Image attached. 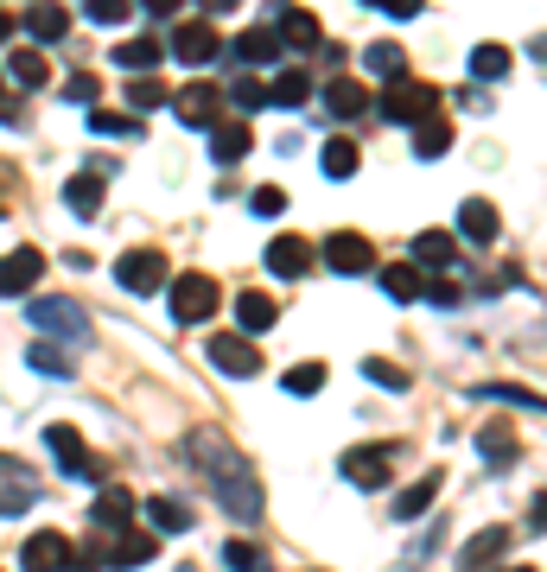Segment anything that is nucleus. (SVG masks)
Segmentation results:
<instances>
[{
    "instance_id": "1",
    "label": "nucleus",
    "mask_w": 547,
    "mask_h": 572,
    "mask_svg": "<svg viewBox=\"0 0 547 572\" xmlns=\"http://www.w3.org/2000/svg\"><path fill=\"white\" fill-rule=\"evenodd\" d=\"M185 458L198 465V477L217 490V502H223L235 521H261V477H255V465L235 452V439H223V433H191V439H185Z\"/></svg>"
},
{
    "instance_id": "2",
    "label": "nucleus",
    "mask_w": 547,
    "mask_h": 572,
    "mask_svg": "<svg viewBox=\"0 0 547 572\" xmlns=\"http://www.w3.org/2000/svg\"><path fill=\"white\" fill-rule=\"evenodd\" d=\"M376 115H382V121H401V128H420V121H433V115H440V83H420V77L382 83Z\"/></svg>"
},
{
    "instance_id": "3",
    "label": "nucleus",
    "mask_w": 547,
    "mask_h": 572,
    "mask_svg": "<svg viewBox=\"0 0 547 572\" xmlns=\"http://www.w3.org/2000/svg\"><path fill=\"white\" fill-rule=\"evenodd\" d=\"M395 452L389 439H376V445H350L338 458V470H344V484H357V490H389V470H395Z\"/></svg>"
},
{
    "instance_id": "4",
    "label": "nucleus",
    "mask_w": 547,
    "mask_h": 572,
    "mask_svg": "<svg viewBox=\"0 0 547 572\" xmlns=\"http://www.w3.org/2000/svg\"><path fill=\"white\" fill-rule=\"evenodd\" d=\"M115 280H122V293L147 299L159 286H172V261L159 255V248H128V255L115 261Z\"/></svg>"
},
{
    "instance_id": "5",
    "label": "nucleus",
    "mask_w": 547,
    "mask_h": 572,
    "mask_svg": "<svg viewBox=\"0 0 547 572\" xmlns=\"http://www.w3.org/2000/svg\"><path fill=\"white\" fill-rule=\"evenodd\" d=\"M27 318L32 331H45V338H64V343H83V331H90V313H83L77 299H27Z\"/></svg>"
},
{
    "instance_id": "6",
    "label": "nucleus",
    "mask_w": 547,
    "mask_h": 572,
    "mask_svg": "<svg viewBox=\"0 0 547 572\" xmlns=\"http://www.w3.org/2000/svg\"><path fill=\"white\" fill-rule=\"evenodd\" d=\"M217 306H223V286L210 280V274H185V280H172V318H179V325H210Z\"/></svg>"
},
{
    "instance_id": "7",
    "label": "nucleus",
    "mask_w": 547,
    "mask_h": 572,
    "mask_svg": "<svg viewBox=\"0 0 547 572\" xmlns=\"http://www.w3.org/2000/svg\"><path fill=\"white\" fill-rule=\"evenodd\" d=\"M166 52L179 57V64H191V71H204V64L223 57V32L210 27V20H185V27L166 39Z\"/></svg>"
},
{
    "instance_id": "8",
    "label": "nucleus",
    "mask_w": 547,
    "mask_h": 572,
    "mask_svg": "<svg viewBox=\"0 0 547 572\" xmlns=\"http://www.w3.org/2000/svg\"><path fill=\"white\" fill-rule=\"evenodd\" d=\"M223 83H185L179 96H172V108H179V121L185 128H217L223 121Z\"/></svg>"
},
{
    "instance_id": "9",
    "label": "nucleus",
    "mask_w": 547,
    "mask_h": 572,
    "mask_svg": "<svg viewBox=\"0 0 547 572\" xmlns=\"http://www.w3.org/2000/svg\"><path fill=\"white\" fill-rule=\"evenodd\" d=\"M267 27L281 32V45H299V52H318V45H325V27H318L306 7H287V0L267 7Z\"/></svg>"
},
{
    "instance_id": "10",
    "label": "nucleus",
    "mask_w": 547,
    "mask_h": 572,
    "mask_svg": "<svg viewBox=\"0 0 547 572\" xmlns=\"http://www.w3.org/2000/svg\"><path fill=\"white\" fill-rule=\"evenodd\" d=\"M509 541H516V534H509L503 521L477 528V534L465 541V553H459V572H496L503 560H509Z\"/></svg>"
},
{
    "instance_id": "11",
    "label": "nucleus",
    "mask_w": 547,
    "mask_h": 572,
    "mask_svg": "<svg viewBox=\"0 0 547 572\" xmlns=\"http://www.w3.org/2000/svg\"><path fill=\"white\" fill-rule=\"evenodd\" d=\"M325 267H332V274H376V248H369V235H357V230L325 235Z\"/></svg>"
},
{
    "instance_id": "12",
    "label": "nucleus",
    "mask_w": 547,
    "mask_h": 572,
    "mask_svg": "<svg viewBox=\"0 0 547 572\" xmlns=\"http://www.w3.org/2000/svg\"><path fill=\"white\" fill-rule=\"evenodd\" d=\"M39 274H45V255L39 248H13V255L0 261V299H27L32 286H39Z\"/></svg>"
},
{
    "instance_id": "13",
    "label": "nucleus",
    "mask_w": 547,
    "mask_h": 572,
    "mask_svg": "<svg viewBox=\"0 0 547 572\" xmlns=\"http://www.w3.org/2000/svg\"><path fill=\"white\" fill-rule=\"evenodd\" d=\"M45 445H52V458L64 477H96V458H90V445H83L77 426H45Z\"/></svg>"
},
{
    "instance_id": "14",
    "label": "nucleus",
    "mask_w": 547,
    "mask_h": 572,
    "mask_svg": "<svg viewBox=\"0 0 547 572\" xmlns=\"http://www.w3.org/2000/svg\"><path fill=\"white\" fill-rule=\"evenodd\" d=\"M204 350H210V363L223 369V375H242V382H249V375H261V350L249 338H210Z\"/></svg>"
},
{
    "instance_id": "15",
    "label": "nucleus",
    "mask_w": 547,
    "mask_h": 572,
    "mask_svg": "<svg viewBox=\"0 0 547 572\" xmlns=\"http://www.w3.org/2000/svg\"><path fill=\"white\" fill-rule=\"evenodd\" d=\"M496 230H503V216H496L491 198H465V204H459V235H465L471 248H491Z\"/></svg>"
},
{
    "instance_id": "16",
    "label": "nucleus",
    "mask_w": 547,
    "mask_h": 572,
    "mask_svg": "<svg viewBox=\"0 0 547 572\" xmlns=\"http://www.w3.org/2000/svg\"><path fill=\"white\" fill-rule=\"evenodd\" d=\"M20 566L27 572H64L71 566V541H64L57 528H45V534H32V541L20 547Z\"/></svg>"
},
{
    "instance_id": "17",
    "label": "nucleus",
    "mask_w": 547,
    "mask_h": 572,
    "mask_svg": "<svg viewBox=\"0 0 547 572\" xmlns=\"http://www.w3.org/2000/svg\"><path fill=\"white\" fill-rule=\"evenodd\" d=\"M20 32H32V45H57V39H71V13H64L57 0H32Z\"/></svg>"
},
{
    "instance_id": "18",
    "label": "nucleus",
    "mask_w": 547,
    "mask_h": 572,
    "mask_svg": "<svg viewBox=\"0 0 547 572\" xmlns=\"http://www.w3.org/2000/svg\"><path fill=\"white\" fill-rule=\"evenodd\" d=\"M306 267H313V242H306V235H274V242H267V274L299 280Z\"/></svg>"
},
{
    "instance_id": "19",
    "label": "nucleus",
    "mask_w": 547,
    "mask_h": 572,
    "mask_svg": "<svg viewBox=\"0 0 547 572\" xmlns=\"http://www.w3.org/2000/svg\"><path fill=\"white\" fill-rule=\"evenodd\" d=\"M90 521H96L103 534H128L134 528V490H103L90 502Z\"/></svg>"
},
{
    "instance_id": "20",
    "label": "nucleus",
    "mask_w": 547,
    "mask_h": 572,
    "mask_svg": "<svg viewBox=\"0 0 547 572\" xmlns=\"http://www.w3.org/2000/svg\"><path fill=\"white\" fill-rule=\"evenodd\" d=\"M249 147H255V128H249V121H217V128H210V159H217V166L249 159Z\"/></svg>"
},
{
    "instance_id": "21",
    "label": "nucleus",
    "mask_w": 547,
    "mask_h": 572,
    "mask_svg": "<svg viewBox=\"0 0 547 572\" xmlns=\"http://www.w3.org/2000/svg\"><path fill=\"white\" fill-rule=\"evenodd\" d=\"M440 484H445L440 470H427V477H414V484H408V490H401V496L389 502V516H395V521H420L427 509H433V496H440Z\"/></svg>"
},
{
    "instance_id": "22",
    "label": "nucleus",
    "mask_w": 547,
    "mask_h": 572,
    "mask_svg": "<svg viewBox=\"0 0 547 572\" xmlns=\"http://www.w3.org/2000/svg\"><path fill=\"white\" fill-rule=\"evenodd\" d=\"M325 108H332L338 121H357V115H369V108H376V96H369L364 83L338 77V83H325Z\"/></svg>"
},
{
    "instance_id": "23",
    "label": "nucleus",
    "mask_w": 547,
    "mask_h": 572,
    "mask_svg": "<svg viewBox=\"0 0 547 572\" xmlns=\"http://www.w3.org/2000/svg\"><path fill=\"white\" fill-rule=\"evenodd\" d=\"M274 57H281V32L274 27H249L242 39H235V64H249V71L274 64Z\"/></svg>"
},
{
    "instance_id": "24",
    "label": "nucleus",
    "mask_w": 547,
    "mask_h": 572,
    "mask_svg": "<svg viewBox=\"0 0 547 572\" xmlns=\"http://www.w3.org/2000/svg\"><path fill=\"white\" fill-rule=\"evenodd\" d=\"M154 553H159L154 534H134V528H128V534H115V547H103V566H122V572H128V566H147Z\"/></svg>"
},
{
    "instance_id": "25",
    "label": "nucleus",
    "mask_w": 547,
    "mask_h": 572,
    "mask_svg": "<svg viewBox=\"0 0 547 572\" xmlns=\"http://www.w3.org/2000/svg\"><path fill=\"white\" fill-rule=\"evenodd\" d=\"M274 318H281V306H274L267 293H235V325H242V338H261Z\"/></svg>"
},
{
    "instance_id": "26",
    "label": "nucleus",
    "mask_w": 547,
    "mask_h": 572,
    "mask_svg": "<svg viewBox=\"0 0 547 572\" xmlns=\"http://www.w3.org/2000/svg\"><path fill=\"white\" fill-rule=\"evenodd\" d=\"M267 103L306 108L313 103V71H281V77H267Z\"/></svg>"
},
{
    "instance_id": "27",
    "label": "nucleus",
    "mask_w": 547,
    "mask_h": 572,
    "mask_svg": "<svg viewBox=\"0 0 547 572\" xmlns=\"http://www.w3.org/2000/svg\"><path fill=\"white\" fill-rule=\"evenodd\" d=\"M7 77L20 83V89H39V83H52V64H45L39 45H20V52L7 57Z\"/></svg>"
},
{
    "instance_id": "28",
    "label": "nucleus",
    "mask_w": 547,
    "mask_h": 572,
    "mask_svg": "<svg viewBox=\"0 0 547 572\" xmlns=\"http://www.w3.org/2000/svg\"><path fill=\"white\" fill-rule=\"evenodd\" d=\"M140 509L154 521V534H185V528H191V509H185L179 496H147Z\"/></svg>"
},
{
    "instance_id": "29",
    "label": "nucleus",
    "mask_w": 547,
    "mask_h": 572,
    "mask_svg": "<svg viewBox=\"0 0 547 572\" xmlns=\"http://www.w3.org/2000/svg\"><path fill=\"white\" fill-rule=\"evenodd\" d=\"M318 166H325V179H350V172L364 166V153H357V140H350V134H332V140H325V153H318Z\"/></svg>"
},
{
    "instance_id": "30",
    "label": "nucleus",
    "mask_w": 547,
    "mask_h": 572,
    "mask_svg": "<svg viewBox=\"0 0 547 572\" xmlns=\"http://www.w3.org/2000/svg\"><path fill=\"white\" fill-rule=\"evenodd\" d=\"M452 255H459V235H452V230H420L414 235V261H420V267H452Z\"/></svg>"
},
{
    "instance_id": "31",
    "label": "nucleus",
    "mask_w": 547,
    "mask_h": 572,
    "mask_svg": "<svg viewBox=\"0 0 547 572\" xmlns=\"http://www.w3.org/2000/svg\"><path fill=\"white\" fill-rule=\"evenodd\" d=\"M382 293H389L395 306H414L420 293H427V280H420V267L395 261V267H382Z\"/></svg>"
},
{
    "instance_id": "32",
    "label": "nucleus",
    "mask_w": 547,
    "mask_h": 572,
    "mask_svg": "<svg viewBox=\"0 0 547 572\" xmlns=\"http://www.w3.org/2000/svg\"><path fill=\"white\" fill-rule=\"evenodd\" d=\"M477 452H484V465L491 470H509L522 458L516 452V433H509V426H484V433H477Z\"/></svg>"
},
{
    "instance_id": "33",
    "label": "nucleus",
    "mask_w": 547,
    "mask_h": 572,
    "mask_svg": "<svg viewBox=\"0 0 547 572\" xmlns=\"http://www.w3.org/2000/svg\"><path fill=\"white\" fill-rule=\"evenodd\" d=\"M64 204L77 210V216H96L103 210V172H77V179L64 184Z\"/></svg>"
},
{
    "instance_id": "34",
    "label": "nucleus",
    "mask_w": 547,
    "mask_h": 572,
    "mask_svg": "<svg viewBox=\"0 0 547 572\" xmlns=\"http://www.w3.org/2000/svg\"><path fill=\"white\" fill-rule=\"evenodd\" d=\"M471 394H484V401H503V407H522V414H541L547 420V401H541V394H528V389H516V382H484V389H471Z\"/></svg>"
},
{
    "instance_id": "35",
    "label": "nucleus",
    "mask_w": 547,
    "mask_h": 572,
    "mask_svg": "<svg viewBox=\"0 0 547 572\" xmlns=\"http://www.w3.org/2000/svg\"><path fill=\"white\" fill-rule=\"evenodd\" d=\"M159 57H166L159 39H122V45H115V64H122V71H154Z\"/></svg>"
},
{
    "instance_id": "36",
    "label": "nucleus",
    "mask_w": 547,
    "mask_h": 572,
    "mask_svg": "<svg viewBox=\"0 0 547 572\" xmlns=\"http://www.w3.org/2000/svg\"><path fill=\"white\" fill-rule=\"evenodd\" d=\"M440 153H452V128H445V115H433V121L414 128V159H440Z\"/></svg>"
},
{
    "instance_id": "37",
    "label": "nucleus",
    "mask_w": 547,
    "mask_h": 572,
    "mask_svg": "<svg viewBox=\"0 0 547 572\" xmlns=\"http://www.w3.org/2000/svg\"><path fill=\"white\" fill-rule=\"evenodd\" d=\"M223 566H230V572H274V560H267L255 541H230V547H223Z\"/></svg>"
},
{
    "instance_id": "38",
    "label": "nucleus",
    "mask_w": 547,
    "mask_h": 572,
    "mask_svg": "<svg viewBox=\"0 0 547 572\" xmlns=\"http://www.w3.org/2000/svg\"><path fill=\"white\" fill-rule=\"evenodd\" d=\"M471 77L477 83L509 77V52H503V45H477V52H471Z\"/></svg>"
},
{
    "instance_id": "39",
    "label": "nucleus",
    "mask_w": 547,
    "mask_h": 572,
    "mask_svg": "<svg viewBox=\"0 0 547 572\" xmlns=\"http://www.w3.org/2000/svg\"><path fill=\"white\" fill-rule=\"evenodd\" d=\"M318 389H325V363H293L287 369V394H293V401H313Z\"/></svg>"
},
{
    "instance_id": "40",
    "label": "nucleus",
    "mask_w": 547,
    "mask_h": 572,
    "mask_svg": "<svg viewBox=\"0 0 547 572\" xmlns=\"http://www.w3.org/2000/svg\"><path fill=\"white\" fill-rule=\"evenodd\" d=\"M90 128H96V134H108V140H128V134H147V128H140V115H115V108H96V115H90Z\"/></svg>"
},
{
    "instance_id": "41",
    "label": "nucleus",
    "mask_w": 547,
    "mask_h": 572,
    "mask_svg": "<svg viewBox=\"0 0 547 572\" xmlns=\"http://www.w3.org/2000/svg\"><path fill=\"white\" fill-rule=\"evenodd\" d=\"M364 375L376 382V389H389V394H401V389H408V369H401V363H389V357H364Z\"/></svg>"
},
{
    "instance_id": "42",
    "label": "nucleus",
    "mask_w": 547,
    "mask_h": 572,
    "mask_svg": "<svg viewBox=\"0 0 547 572\" xmlns=\"http://www.w3.org/2000/svg\"><path fill=\"white\" fill-rule=\"evenodd\" d=\"M128 103H134V115H140V108H159L166 103V83H159L154 71H140V77L128 83Z\"/></svg>"
},
{
    "instance_id": "43",
    "label": "nucleus",
    "mask_w": 547,
    "mask_h": 572,
    "mask_svg": "<svg viewBox=\"0 0 547 572\" xmlns=\"http://www.w3.org/2000/svg\"><path fill=\"white\" fill-rule=\"evenodd\" d=\"M32 502H39V484H0V516H27Z\"/></svg>"
},
{
    "instance_id": "44",
    "label": "nucleus",
    "mask_w": 547,
    "mask_h": 572,
    "mask_svg": "<svg viewBox=\"0 0 547 572\" xmlns=\"http://www.w3.org/2000/svg\"><path fill=\"white\" fill-rule=\"evenodd\" d=\"M364 64L376 71V77H401V45H389V39H376L364 52Z\"/></svg>"
},
{
    "instance_id": "45",
    "label": "nucleus",
    "mask_w": 547,
    "mask_h": 572,
    "mask_svg": "<svg viewBox=\"0 0 547 572\" xmlns=\"http://www.w3.org/2000/svg\"><path fill=\"white\" fill-rule=\"evenodd\" d=\"M27 363L39 369V375H71V357H64V350H52V343H32Z\"/></svg>"
},
{
    "instance_id": "46",
    "label": "nucleus",
    "mask_w": 547,
    "mask_h": 572,
    "mask_svg": "<svg viewBox=\"0 0 547 572\" xmlns=\"http://www.w3.org/2000/svg\"><path fill=\"white\" fill-rule=\"evenodd\" d=\"M83 13H90L96 27H122V20L134 13V0H83Z\"/></svg>"
},
{
    "instance_id": "47",
    "label": "nucleus",
    "mask_w": 547,
    "mask_h": 572,
    "mask_svg": "<svg viewBox=\"0 0 547 572\" xmlns=\"http://www.w3.org/2000/svg\"><path fill=\"white\" fill-rule=\"evenodd\" d=\"M223 96H230V103H242V108H267V83H261V77H235Z\"/></svg>"
},
{
    "instance_id": "48",
    "label": "nucleus",
    "mask_w": 547,
    "mask_h": 572,
    "mask_svg": "<svg viewBox=\"0 0 547 572\" xmlns=\"http://www.w3.org/2000/svg\"><path fill=\"white\" fill-rule=\"evenodd\" d=\"M249 210H255V216H281V210H287V191H281V184H261L255 198H249Z\"/></svg>"
},
{
    "instance_id": "49",
    "label": "nucleus",
    "mask_w": 547,
    "mask_h": 572,
    "mask_svg": "<svg viewBox=\"0 0 547 572\" xmlns=\"http://www.w3.org/2000/svg\"><path fill=\"white\" fill-rule=\"evenodd\" d=\"M64 103H77V108H90V103H96V77H90V71H77V77L64 83Z\"/></svg>"
},
{
    "instance_id": "50",
    "label": "nucleus",
    "mask_w": 547,
    "mask_h": 572,
    "mask_svg": "<svg viewBox=\"0 0 547 572\" xmlns=\"http://www.w3.org/2000/svg\"><path fill=\"white\" fill-rule=\"evenodd\" d=\"M364 7L389 13V20H420V7H427V0H364Z\"/></svg>"
},
{
    "instance_id": "51",
    "label": "nucleus",
    "mask_w": 547,
    "mask_h": 572,
    "mask_svg": "<svg viewBox=\"0 0 547 572\" xmlns=\"http://www.w3.org/2000/svg\"><path fill=\"white\" fill-rule=\"evenodd\" d=\"M420 299H433V306H459V286H445V280H427V293Z\"/></svg>"
},
{
    "instance_id": "52",
    "label": "nucleus",
    "mask_w": 547,
    "mask_h": 572,
    "mask_svg": "<svg viewBox=\"0 0 547 572\" xmlns=\"http://www.w3.org/2000/svg\"><path fill=\"white\" fill-rule=\"evenodd\" d=\"M528 528H535V534H547V490L528 502Z\"/></svg>"
},
{
    "instance_id": "53",
    "label": "nucleus",
    "mask_w": 547,
    "mask_h": 572,
    "mask_svg": "<svg viewBox=\"0 0 547 572\" xmlns=\"http://www.w3.org/2000/svg\"><path fill=\"white\" fill-rule=\"evenodd\" d=\"M140 7H147L154 20H166V13H179V0H140Z\"/></svg>"
},
{
    "instance_id": "54",
    "label": "nucleus",
    "mask_w": 547,
    "mask_h": 572,
    "mask_svg": "<svg viewBox=\"0 0 547 572\" xmlns=\"http://www.w3.org/2000/svg\"><path fill=\"white\" fill-rule=\"evenodd\" d=\"M528 57H535V64H547V32H535V39H528Z\"/></svg>"
},
{
    "instance_id": "55",
    "label": "nucleus",
    "mask_w": 547,
    "mask_h": 572,
    "mask_svg": "<svg viewBox=\"0 0 547 572\" xmlns=\"http://www.w3.org/2000/svg\"><path fill=\"white\" fill-rule=\"evenodd\" d=\"M204 13H235V0H198Z\"/></svg>"
},
{
    "instance_id": "56",
    "label": "nucleus",
    "mask_w": 547,
    "mask_h": 572,
    "mask_svg": "<svg viewBox=\"0 0 547 572\" xmlns=\"http://www.w3.org/2000/svg\"><path fill=\"white\" fill-rule=\"evenodd\" d=\"M13 32H20V27H13V20H7V13H0V45H7V39H13Z\"/></svg>"
},
{
    "instance_id": "57",
    "label": "nucleus",
    "mask_w": 547,
    "mask_h": 572,
    "mask_svg": "<svg viewBox=\"0 0 547 572\" xmlns=\"http://www.w3.org/2000/svg\"><path fill=\"white\" fill-rule=\"evenodd\" d=\"M0 115H13V103H7V77H0Z\"/></svg>"
},
{
    "instance_id": "58",
    "label": "nucleus",
    "mask_w": 547,
    "mask_h": 572,
    "mask_svg": "<svg viewBox=\"0 0 547 572\" xmlns=\"http://www.w3.org/2000/svg\"><path fill=\"white\" fill-rule=\"evenodd\" d=\"M496 572H528V566H496Z\"/></svg>"
}]
</instances>
